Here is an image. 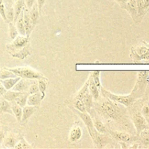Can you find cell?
<instances>
[{
  "instance_id": "obj_1",
  "label": "cell",
  "mask_w": 149,
  "mask_h": 149,
  "mask_svg": "<svg viewBox=\"0 0 149 149\" xmlns=\"http://www.w3.org/2000/svg\"><path fill=\"white\" fill-rule=\"evenodd\" d=\"M101 93L103 95L108 97L109 100L116 102V103H120V104L124 105L125 106H131L136 99L132 93L127 95H118L113 94V93H110V92L106 90L103 88H101Z\"/></svg>"
},
{
  "instance_id": "obj_2",
  "label": "cell",
  "mask_w": 149,
  "mask_h": 149,
  "mask_svg": "<svg viewBox=\"0 0 149 149\" xmlns=\"http://www.w3.org/2000/svg\"><path fill=\"white\" fill-rule=\"evenodd\" d=\"M14 73L17 77L22 79H45L44 76L41 73L34 71L28 67H19L9 69Z\"/></svg>"
},
{
  "instance_id": "obj_3",
  "label": "cell",
  "mask_w": 149,
  "mask_h": 149,
  "mask_svg": "<svg viewBox=\"0 0 149 149\" xmlns=\"http://www.w3.org/2000/svg\"><path fill=\"white\" fill-rule=\"evenodd\" d=\"M148 77V72L146 71H140L138 76L137 83L132 92V94L135 98L141 97L144 94L146 87V81Z\"/></svg>"
},
{
  "instance_id": "obj_4",
  "label": "cell",
  "mask_w": 149,
  "mask_h": 149,
  "mask_svg": "<svg viewBox=\"0 0 149 149\" xmlns=\"http://www.w3.org/2000/svg\"><path fill=\"white\" fill-rule=\"evenodd\" d=\"M77 113L79 115L80 118H81V120L83 121V122L84 123V125H86L87 128V130H88L89 134H90V137L93 139V142H95L97 141V139L98 138L99 135L101 133L97 132V130L95 128L94 125H93V121L92 120L91 117H90V115L87 113V112H80L79 111H77Z\"/></svg>"
},
{
  "instance_id": "obj_5",
  "label": "cell",
  "mask_w": 149,
  "mask_h": 149,
  "mask_svg": "<svg viewBox=\"0 0 149 149\" xmlns=\"http://www.w3.org/2000/svg\"><path fill=\"white\" fill-rule=\"evenodd\" d=\"M119 108L116 107L114 104L111 103L109 100H106V101L103 102L100 104V110L108 116L109 118H111V119H117L119 116H120V113H119Z\"/></svg>"
},
{
  "instance_id": "obj_6",
  "label": "cell",
  "mask_w": 149,
  "mask_h": 149,
  "mask_svg": "<svg viewBox=\"0 0 149 149\" xmlns=\"http://www.w3.org/2000/svg\"><path fill=\"white\" fill-rule=\"evenodd\" d=\"M132 122L138 135L146 130L148 126L146 119L141 113H135L132 117Z\"/></svg>"
},
{
  "instance_id": "obj_7",
  "label": "cell",
  "mask_w": 149,
  "mask_h": 149,
  "mask_svg": "<svg viewBox=\"0 0 149 149\" xmlns=\"http://www.w3.org/2000/svg\"><path fill=\"white\" fill-rule=\"evenodd\" d=\"M129 13L131 17L135 22H138V10H137L136 0H128L122 7Z\"/></svg>"
},
{
  "instance_id": "obj_8",
  "label": "cell",
  "mask_w": 149,
  "mask_h": 149,
  "mask_svg": "<svg viewBox=\"0 0 149 149\" xmlns=\"http://www.w3.org/2000/svg\"><path fill=\"white\" fill-rule=\"evenodd\" d=\"M33 79H20L15 84V85L12 88L14 91L20 92V93H27L29 87L32 83H33Z\"/></svg>"
},
{
  "instance_id": "obj_9",
  "label": "cell",
  "mask_w": 149,
  "mask_h": 149,
  "mask_svg": "<svg viewBox=\"0 0 149 149\" xmlns=\"http://www.w3.org/2000/svg\"><path fill=\"white\" fill-rule=\"evenodd\" d=\"M109 132L113 138L118 140V141H122V142L130 143L137 139V138H135V137L132 136L131 135L126 133V132H115V131H109Z\"/></svg>"
},
{
  "instance_id": "obj_10",
  "label": "cell",
  "mask_w": 149,
  "mask_h": 149,
  "mask_svg": "<svg viewBox=\"0 0 149 149\" xmlns=\"http://www.w3.org/2000/svg\"><path fill=\"white\" fill-rule=\"evenodd\" d=\"M23 23H24L25 30H26V35L29 37L32 29L34 27L32 25L31 20L29 16V10L26 7H25L23 10Z\"/></svg>"
},
{
  "instance_id": "obj_11",
  "label": "cell",
  "mask_w": 149,
  "mask_h": 149,
  "mask_svg": "<svg viewBox=\"0 0 149 149\" xmlns=\"http://www.w3.org/2000/svg\"><path fill=\"white\" fill-rule=\"evenodd\" d=\"M36 111V107L32 106H25L23 107V112H22V118L20 122L22 123H25L29 120V118Z\"/></svg>"
},
{
  "instance_id": "obj_12",
  "label": "cell",
  "mask_w": 149,
  "mask_h": 149,
  "mask_svg": "<svg viewBox=\"0 0 149 149\" xmlns=\"http://www.w3.org/2000/svg\"><path fill=\"white\" fill-rule=\"evenodd\" d=\"M43 98V96L42 95V94H41L40 93H37L32 95H29L26 104H28V106H38V105L41 103V101H42V100Z\"/></svg>"
},
{
  "instance_id": "obj_13",
  "label": "cell",
  "mask_w": 149,
  "mask_h": 149,
  "mask_svg": "<svg viewBox=\"0 0 149 149\" xmlns=\"http://www.w3.org/2000/svg\"><path fill=\"white\" fill-rule=\"evenodd\" d=\"M25 5H26V4H25L24 0H17V1H15L14 7H13V9H14V20H13V22H14V23L16 22L20 13L23 11Z\"/></svg>"
},
{
  "instance_id": "obj_14",
  "label": "cell",
  "mask_w": 149,
  "mask_h": 149,
  "mask_svg": "<svg viewBox=\"0 0 149 149\" xmlns=\"http://www.w3.org/2000/svg\"><path fill=\"white\" fill-rule=\"evenodd\" d=\"M29 16H30L31 20V23L33 26L34 27L35 25L37 23L38 19L39 17V8H38L37 4L36 2L34 3L31 8L29 9Z\"/></svg>"
},
{
  "instance_id": "obj_15",
  "label": "cell",
  "mask_w": 149,
  "mask_h": 149,
  "mask_svg": "<svg viewBox=\"0 0 149 149\" xmlns=\"http://www.w3.org/2000/svg\"><path fill=\"white\" fill-rule=\"evenodd\" d=\"M20 77H12V78L5 79H0V81L4 86L6 90H12L13 87L15 85L16 83L20 79Z\"/></svg>"
},
{
  "instance_id": "obj_16",
  "label": "cell",
  "mask_w": 149,
  "mask_h": 149,
  "mask_svg": "<svg viewBox=\"0 0 149 149\" xmlns=\"http://www.w3.org/2000/svg\"><path fill=\"white\" fill-rule=\"evenodd\" d=\"M137 10H138V22H140L145 16L147 9L144 4L143 0H136Z\"/></svg>"
},
{
  "instance_id": "obj_17",
  "label": "cell",
  "mask_w": 149,
  "mask_h": 149,
  "mask_svg": "<svg viewBox=\"0 0 149 149\" xmlns=\"http://www.w3.org/2000/svg\"><path fill=\"white\" fill-rule=\"evenodd\" d=\"M29 42V37H25L24 36H17L15 39H14V42L12 44V47L15 49H19V48H22L27 45Z\"/></svg>"
},
{
  "instance_id": "obj_18",
  "label": "cell",
  "mask_w": 149,
  "mask_h": 149,
  "mask_svg": "<svg viewBox=\"0 0 149 149\" xmlns=\"http://www.w3.org/2000/svg\"><path fill=\"white\" fill-rule=\"evenodd\" d=\"M89 84H88V90L90 94L92 95L93 97L95 100H97L99 97V88L96 86L95 82L93 81V78L90 77L89 79Z\"/></svg>"
},
{
  "instance_id": "obj_19",
  "label": "cell",
  "mask_w": 149,
  "mask_h": 149,
  "mask_svg": "<svg viewBox=\"0 0 149 149\" xmlns=\"http://www.w3.org/2000/svg\"><path fill=\"white\" fill-rule=\"evenodd\" d=\"M15 23L16 24L15 26L18 33H20L21 36H25L26 35V30H25L24 23H23V11L20 13V15L17 17V20H16V22Z\"/></svg>"
},
{
  "instance_id": "obj_20",
  "label": "cell",
  "mask_w": 149,
  "mask_h": 149,
  "mask_svg": "<svg viewBox=\"0 0 149 149\" xmlns=\"http://www.w3.org/2000/svg\"><path fill=\"white\" fill-rule=\"evenodd\" d=\"M82 132L79 127H74L71 130L69 135V139L71 142H76L81 139Z\"/></svg>"
},
{
  "instance_id": "obj_21",
  "label": "cell",
  "mask_w": 149,
  "mask_h": 149,
  "mask_svg": "<svg viewBox=\"0 0 149 149\" xmlns=\"http://www.w3.org/2000/svg\"><path fill=\"white\" fill-rule=\"evenodd\" d=\"M81 100H82L84 105H85L87 112H89V113H90V110H91L92 107H93V96H92V95L90 93V92H87V93L84 95V97H82Z\"/></svg>"
},
{
  "instance_id": "obj_22",
  "label": "cell",
  "mask_w": 149,
  "mask_h": 149,
  "mask_svg": "<svg viewBox=\"0 0 149 149\" xmlns=\"http://www.w3.org/2000/svg\"><path fill=\"white\" fill-rule=\"evenodd\" d=\"M22 93L20 92H17V91H6L5 93L3 94V97L5 100H7L9 102H14L15 100Z\"/></svg>"
},
{
  "instance_id": "obj_23",
  "label": "cell",
  "mask_w": 149,
  "mask_h": 149,
  "mask_svg": "<svg viewBox=\"0 0 149 149\" xmlns=\"http://www.w3.org/2000/svg\"><path fill=\"white\" fill-rule=\"evenodd\" d=\"M0 111L4 112V113H8L13 115V111H12L11 105L10 104L9 101H7L4 98L0 100Z\"/></svg>"
},
{
  "instance_id": "obj_24",
  "label": "cell",
  "mask_w": 149,
  "mask_h": 149,
  "mask_svg": "<svg viewBox=\"0 0 149 149\" xmlns=\"http://www.w3.org/2000/svg\"><path fill=\"white\" fill-rule=\"evenodd\" d=\"M11 109L15 117L16 118V119L18 122H20L22 118V112H23V109H22L21 106H18L16 103H14V104H13L11 106Z\"/></svg>"
},
{
  "instance_id": "obj_25",
  "label": "cell",
  "mask_w": 149,
  "mask_h": 149,
  "mask_svg": "<svg viewBox=\"0 0 149 149\" xmlns=\"http://www.w3.org/2000/svg\"><path fill=\"white\" fill-rule=\"evenodd\" d=\"M28 96H29L28 93H22L15 100V101L13 102V103H16V104H17L18 106H21L22 108L24 107L26 105V103H27Z\"/></svg>"
},
{
  "instance_id": "obj_26",
  "label": "cell",
  "mask_w": 149,
  "mask_h": 149,
  "mask_svg": "<svg viewBox=\"0 0 149 149\" xmlns=\"http://www.w3.org/2000/svg\"><path fill=\"white\" fill-rule=\"evenodd\" d=\"M93 125H94L95 128L98 132L101 134H104L106 132V127L104 124L100 121L99 119H94L93 120Z\"/></svg>"
},
{
  "instance_id": "obj_27",
  "label": "cell",
  "mask_w": 149,
  "mask_h": 149,
  "mask_svg": "<svg viewBox=\"0 0 149 149\" xmlns=\"http://www.w3.org/2000/svg\"><path fill=\"white\" fill-rule=\"evenodd\" d=\"M5 15L7 22H8V23L13 22V20H14V9H13V7L7 5L5 7Z\"/></svg>"
},
{
  "instance_id": "obj_28",
  "label": "cell",
  "mask_w": 149,
  "mask_h": 149,
  "mask_svg": "<svg viewBox=\"0 0 149 149\" xmlns=\"http://www.w3.org/2000/svg\"><path fill=\"white\" fill-rule=\"evenodd\" d=\"M17 76L12 72L9 69H0V79H5L15 77Z\"/></svg>"
},
{
  "instance_id": "obj_29",
  "label": "cell",
  "mask_w": 149,
  "mask_h": 149,
  "mask_svg": "<svg viewBox=\"0 0 149 149\" xmlns=\"http://www.w3.org/2000/svg\"><path fill=\"white\" fill-rule=\"evenodd\" d=\"M74 107L77 111L80 112H87L85 105L81 99H77L74 103Z\"/></svg>"
},
{
  "instance_id": "obj_30",
  "label": "cell",
  "mask_w": 149,
  "mask_h": 149,
  "mask_svg": "<svg viewBox=\"0 0 149 149\" xmlns=\"http://www.w3.org/2000/svg\"><path fill=\"white\" fill-rule=\"evenodd\" d=\"M38 86H39V93L42 94L43 97H45V91L47 90V83L45 79H40L38 81Z\"/></svg>"
},
{
  "instance_id": "obj_31",
  "label": "cell",
  "mask_w": 149,
  "mask_h": 149,
  "mask_svg": "<svg viewBox=\"0 0 149 149\" xmlns=\"http://www.w3.org/2000/svg\"><path fill=\"white\" fill-rule=\"evenodd\" d=\"M4 145L6 146V147L7 148H14L15 146L16 145V143H17V139L14 138V137H8V138H6L4 139Z\"/></svg>"
},
{
  "instance_id": "obj_32",
  "label": "cell",
  "mask_w": 149,
  "mask_h": 149,
  "mask_svg": "<svg viewBox=\"0 0 149 149\" xmlns=\"http://www.w3.org/2000/svg\"><path fill=\"white\" fill-rule=\"evenodd\" d=\"M88 84H89V80H87V82L84 84V85L83 86L82 88L79 91V93H77V96H76V100L77 99H82V97H84V95L89 91L88 90Z\"/></svg>"
},
{
  "instance_id": "obj_33",
  "label": "cell",
  "mask_w": 149,
  "mask_h": 149,
  "mask_svg": "<svg viewBox=\"0 0 149 149\" xmlns=\"http://www.w3.org/2000/svg\"><path fill=\"white\" fill-rule=\"evenodd\" d=\"M91 77L93 78V81L96 84L99 89L101 87V84H100V71H93V74H91Z\"/></svg>"
},
{
  "instance_id": "obj_34",
  "label": "cell",
  "mask_w": 149,
  "mask_h": 149,
  "mask_svg": "<svg viewBox=\"0 0 149 149\" xmlns=\"http://www.w3.org/2000/svg\"><path fill=\"white\" fill-rule=\"evenodd\" d=\"M9 27H10V36L12 39H15L17 36L18 32H17L16 26L15 23H13V22L9 23Z\"/></svg>"
},
{
  "instance_id": "obj_35",
  "label": "cell",
  "mask_w": 149,
  "mask_h": 149,
  "mask_svg": "<svg viewBox=\"0 0 149 149\" xmlns=\"http://www.w3.org/2000/svg\"><path fill=\"white\" fill-rule=\"evenodd\" d=\"M14 148H31V146L29 145L27 142L26 141V140L24 139L23 138H20V141L16 143V145L15 146Z\"/></svg>"
},
{
  "instance_id": "obj_36",
  "label": "cell",
  "mask_w": 149,
  "mask_h": 149,
  "mask_svg": "<svg viewBox=\"0 0 149 149\" xmlns=\"http://www.w3.org/2000/svg\"><path fill=\"white\" fill-rule=\"evenodd\" d=\"M27 93L29 95H32V94H35V93H39V86H38V84H36V82L32 83V84L29 86Z\"/></svg>"
},
{
  "instance_id": "obj_37",
  "label": "cell",
  "mask_w": 149,
  "mask_h": 149,
  "mask_svg": "<svg viewBox=\"0 0 149 149\" xmlns=\"http://www.w3.org/2000/svg\"><path fill=\"white\" fill-rule=\"evenodd\" d=\"M142 113L146 118H148L149 117V104L148 105H146L143 107L142 109Z\"/></svg>"
},
{
  "instance_id": "obj_38",
  "label": "cell",
  "mask_w": 149,
  "mask_h": 149,
  "mask_svg": "<svg viewBox=\"0 0 149 149\" xmlns=\"http://www.w3.org/2000/svg\"><path fill=\"white\" fill-rule=\"evenodd\" d=\"M45 1H46V0H36V4H37L38 8H39V13H41V10H42V7L45 5Z\"/></svg>"
},
{
  "instance_id": "obj_39",
  "label": "cell",
  "mask_w": 149,
  "mask_h": 149,
  "mask_svg": "<svg viewBox=\"0 0 149 149\" xmlns=\"http://www.w3.org/2000/svg\"><path fill=\"white\" fill-rule=\"evenodd\" d=\"M115 1H116V2H117L118 4L121 6V7L122 8V7H124V5L126 4L127 1L128 0H115Z\"/></svg>"
},
{
  "instance_id": "obj_40",
  "label": "cell",
  "mask_w": 149,
  "mask_h": 149,
  "mask_svg": "<svg viewBox=\"0 0 149 149\" xmlns=\"http://www.w3.org/2000/svg\"><path fill=\"white\" fill-rule=\"evenodd\" d=\"M5 92H6L5 88H4V86L2 85V84H1V81H0V95H3V94H4Z\"/></svg>"
},
{
  "instance_id": "obj_41",
  "label": "cell",
  "mask_w": 149,
  "mask_h": 149,
  "mask_svg": "<svg viewBox=\"0 0 149 149\" xmlns=\"http://www.w3.org/2000/svg\"><path fill=\"white\" fill-rule=\"evenodd\" d=\"M143 1L144 4H145L146 7V9L148 10V8L149 7V0H143Z\"/></svg>"
},
{
  "instance_id": "obj_42",
  "label": "cell",
  "mask_w": 149,
  "mask_h": 149,
  "mask_svg": "<svg viewBox=\"0 0 149 149\" xmlns=\"http://www.w3.org/2000/svg\"><path fill=\"white\" fill-rule=\"evenodd\" d=\"M4 138V133H3L1 131H0V142L1 141H3V139Z\"/></svg>"
},
{
  "instance_id": "obj_43",
  "label": "cell",
  "mask_w": 149,
  "mask_h": 149,
  "mask_svg": "<svg viewBox=\"0 0 149 149\" xmlns=\"http://www.w3.org/2000/svg\"><path fill=\"white\" fill-rule=\"evenodd\" d=\"M15 1H17V0H4V1H7V4H10V3L15 2Z\"/></svg>"
},
{
  "instance_id": "obj_44",
  "label": "cell",
  "mask_w": 149,
  "mask_h": 149,
  "mask_svg": "<svg viewBox=\"0 0 149 149\" xmlns=\"http://www.w3.org/2000/svg\"><path fill=\"white\" fill-rule=\"evenodd\" d=\"M4 4V0H0V4Z\"/></svg>"
},
{
  "instance_id": "obj_45",
  "label": "cell",
  "mask_w": 149,
  "mask_h": 149,
  "mask_svg": "<svg viewBox=\"0 0 149 149\" xmlns=\"http://www.w3.org/2000/svg\"><path fill=\"white\" fill-rule=\"evenodd\" d=\"M146 119H147V122H148V125H149V117H148V118H146Z\"/></svg>"
},
{
  "instance_id": "obj_46",
  "label": "cell",
  "mask_w": 149,
  "mask_h": 149,
  "mask_svg": "<svg viewBox=\"0 0 149 149\" xmlns=\"http://www.w3.org/2000/svg\"><path fill=\"white\" fill-rule=\"evenodd\" d=\"M146 63H149V60H147V61H144Z\"/></svg>"
},
{
  "instance_id": "obj_47",
  "label": "cell",
  "mask_w": 149,
  "mask_h": 149,
  "mask_svg": "<svg viewBox=\"0 0 149 149\" xmlns=\"http://www.w3.org/2000/svg\"><path fill=\"white\" fill-rule=\"evenodd\" d=\"M148 45H149V44H148Z\"/></svg>"
},
{
  "instance_id": "obj_48",
  "label": "cell",
  "mask_w": 149,
  "mask_h": 149,
  "mask_svg": "<svg viewBox=\"0 0 149 149\" xmlns=\"http://www.w3.org/2000/svg\"><path fill=\"white\" fill-rule=\"evenodd\" d=\"M0 148H1V146H0Z\"/></svg>"
},
{
  "instance_id": "obj_49",
  "label": "cell",
  "mask_w": 149,
  "mask_h": 149,
  "mask_svg": "<svg viewBox=\"0 0 149 149\" xmlns=\"http://www.w3.org/2000/svg\"></svg>"
}]
</instances>
